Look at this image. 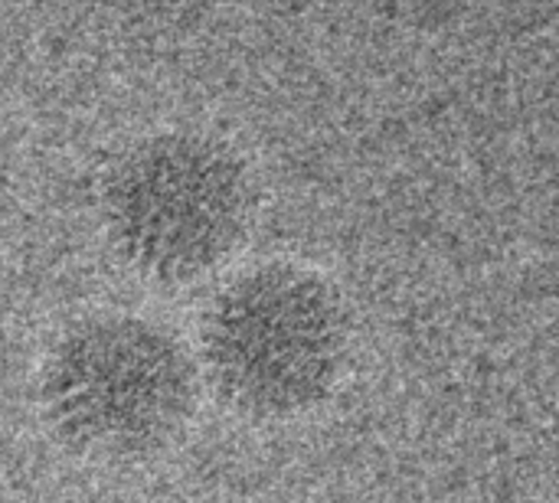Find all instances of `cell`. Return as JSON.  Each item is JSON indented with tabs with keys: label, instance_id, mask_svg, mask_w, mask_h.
Instances as JSON below:
<instances>
[{
	"label": "cell",
	"instance_id": "7a4b0ae2",
	"mask_svg": "<svg viewBox=\"0 0 559 503\" xmlns=\"http://www.w3.org/2000/svg\"><path fill=\"white\" fill-rule=\"evenodd\" d=\"M115 259L154 288H187L219 272L249 239L255 187L219 137L170 128L134 141L98 193Z\"/></svg>",
	"mask_w": 559,
	"mask_h": 503
},
{
	"label": "cell",
	"instance_id": "3957f363",
	"mask_svg": "<svg viewBox=\"0 0 559 503\" xmlns=\"http://www.w3.org/2000/svg\"><path fill=\"white\" fill-rule=\"evenodd\" d=\"M197 367L219 403L249 419L318 406L347 357L337 295L314 272L265 262L226 278L197 324Z\"/></svg>",
	"mask_w": 559,
	"mask_h": 503
},
{
	"label": "cell",
	"instance_id": "6da1fadb",
	"mask_svg": "<svg viewBox=\"0 0 559 503\" xmlns=\"http://www.w3.org/2000/svg\"><path fill=\"white\" fill-rule=\"evenodd\" d=\"M200 367L164 324L134 311L72 318L36 373L49 432L82 458L141 462L167 452L190 426Z\"/></svg>",
	"mask_w": 559,
	"mask_h": 503
}]
</instances>
